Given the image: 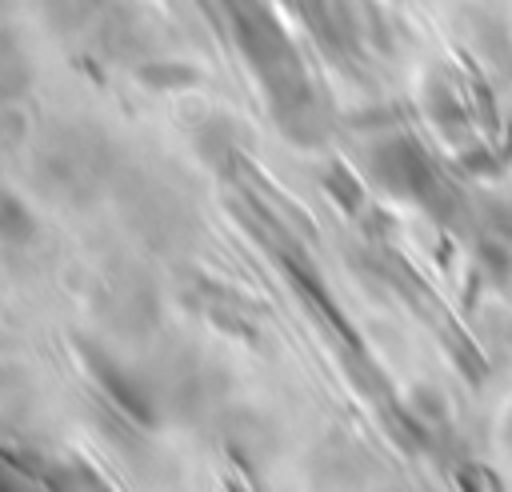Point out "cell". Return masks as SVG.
Masks as SVG:
<instances>
[{
    "label": "cell",
    "mask_w": 512,
    "mask_h": 492,
    "mask_svg": "<svg viewBox=\"0 0 512 492\" xmlns=\"http://www.w3.org/2000/svg\"><path fill=\"white\" fill-rule=\"evenodd\" d=\"M376 172L396 192H420L428 184V164L412 144H388L384 152H376Z\"/></svg>",
    "instance_id": "cell-2"
},
{
    "label": "cell",
    "mask_w": 512,
    "mask_h": 492,
    "mask_svg": "<svg viewBox=\"0 0 512 492\" xmlns=\"http://www.w3.org/2000/svg\"><path fill=\"white\" fill-rule=\"evenodd\" d=\"M88 368L96 372V380L104 384V392L116 400V408H124L136 424H144V428H152L156 424V404H152V396L140 388V380L132 376V372H124L120 364H112L104 352H92L88 356Z\"/></svg>",
    "instance_id": "cell-1"
},
{
    "label": "cell",
    "mask_w": 512,
    "mask_h": 492,
    "mask_svg": "<svg viewBox=\"0 0 512 492\" xmlns=\"http://www.w3.org/2000/svg\"><path fill=\"white\" fill-rule=\"evenodd\" d=\"M32 236H36L32 212H28L12 192H0V240H8V244H28Z\"/></svg>",
    "instance_id": "cell-3"
}]
</instances>
